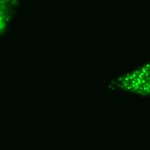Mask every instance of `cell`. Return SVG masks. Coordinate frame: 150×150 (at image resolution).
Instances as JSON below:
<instances>
[{
    "mask_svg": "<svg viewBox=\"0 0 150 150\" xmlns=\"http://www.w3.org/2000/svg\"><path fill=\"white\" fill-rule=\"evenodd\" d=\"M130 86L135 92L150 96V63L147 64L130 78Z\"/></svg>",
    "mask_w": 150,
    "mask_h": 150,
    "instance_id": "6da1fadb",
    "label": "cell"
}]
</instances>
